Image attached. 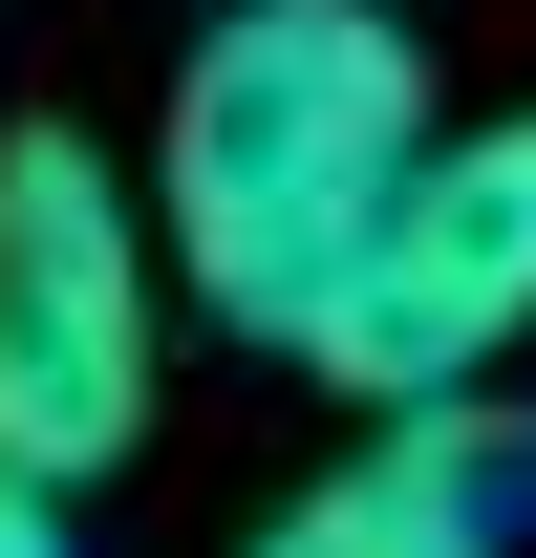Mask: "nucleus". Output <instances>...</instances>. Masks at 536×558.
<instances>
[{
    "label": "nucleus",
    "mask_w": 536,
    "mask_h": 558,
    "mask_svg": "<svg viewBox=\"0 0 536 558\" xmlns=\"http://www.w3.org/2000/svg\"><path fill=\"white\" fill-rule=\"evenodd\" d=\"M429 150V44L387 0H215L172 108H150V236L172 301H215L236 344H301L322 279L365 258V215Z\"/></svg>",
    "instance_id": "1"
},
{
    "label": "nucleus",
    "mask_w": 536,
    "mask_h": 558,
    "mask_svg": "<svg viewBox=\"0 0 536 558\" xmlns=\"http://www.w3.org/2000/svg\"><path fill=\"white\" fill-rule=\"evenodd\" d=\"M150 365H172V236H150V172H108L86 130L0 150V451L44 494L130 473Z\"/></svg>",
    "instance_id": "2"
},
{
    "label": "nucleus",
    "mask_w": 536,
    "mask_h": 558,
    "mask_svg": "<svg viewBox=\"0 0 536 558\" xmlns=\"http://www.w3.org/2000/svg\"><path fill=\"white\" fill-rule=\"evenodd\" d=\"M515 344H536V108H494V130L407 150V194L365 215V258L322 279L301 365L365 387V409H407V387H494Z\"/></svg>",
    "instance_id": "3"
},
{
    "label": "nucleus",
    "mask_w": 536,
    "mask_h": 558,
    "mask_svg": "<svg viewBox=\"0 0 536 558\" xmlns=\"http://www.w3.org/2000/svg\"><path fill=\"white\" fill-rule=\"evenodd\" d=\"M515 515H536V409L515 387H407L258 558H494Z\"/></svg>",
    "instance_id": "4"
},
{
    "label": "nucleus",
    "mask_w": 536,
    "mask_h": 558,
    "mask_svg": "<svg viewBox=\"0 0 536 558\" xmlns=\"http://www.w3.org/2000/svg\"><path fill=\"white\" fill-rule=\"evenodd\" d=\"M0 558H65V494L22 473V451H0Z\"/></svg>",
    "instance_id": "5"
}]
</instances>
